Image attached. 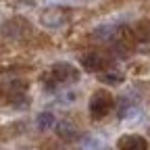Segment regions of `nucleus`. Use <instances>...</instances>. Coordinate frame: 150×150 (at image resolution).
<instances>
[{
  "instance_id": "1",
  "label": "nucleus",
  "mask_w": 150,
  "mask_h": 150,
  "mask_svg": "<svg viewBox=\"0 0 150 150\" xmlns=\"http://www.w3.org/2000/svg\"><path fill=\"white\" fill-rule=\"evenodd\" d=\"M79 79V69L73 67L71 63H59V65H52L48 77H46V90L52 92L59 86H65V83H73Z\"/></svg>"
},
{
  "instance_id": "2",
  "label": "nucleus",
  "mask_w": 150,
  "mask_h": 150,
  "mask_svg": "<svg viewBox=\"0 0 150 150\" xmlns=\"http://www.w3.org/2000/svg\"><path fill=\"white\" fill-rule=\"evenodd\" d=\"M112 106V96L106 90H96L90 98V115L92 119H102L108 115V110Z\"/></svg>"
},
{
  "instance_id": "3",
  "label": "nucleus",
  "mask_w": 150,
  "mask_h": 150,
  "mask_svg": "<svg viewBox=\"0 0 150 150\" xmlns=\"http://www.w3.org/2000/svg\"><path fill=\"white\" fill-rule=\"evenodd\" d=\"M69 19V8L65 6H50L42 13V23L48 27H61Z\"/></svg>"
},
{
  "instance_id": "4",
  "label": "nucleus",
  "mask_w": 150,
  "mask_h": 150,
  "mask_svg": "<svg viewBox=\"0 0 150 150\" xmlns=\"http://www.w3.org/2000/svg\"><path fill=\"white\" fill-rule=\"evenodd\" d=\"M119 150H146V140L140 138V136H127V138H121Z\"/></svg>"
},
{
  "instance_id": "5",
  "label": "nucleus",
  "mask_w": 150,
  "mask_h": 150,
  "mask_svg": "<svg viewBox=\"0 0 150 150\" xmlns=\"http://www.w3.org/2000/svg\"><path fill=\"white\" fill-rule=\"evenodd\" d=\"M54 115L50 110H44V112H40V115H38V119H35V125H38V129H50L52 125H54Z\"/></svg>"
},
{
  "instance_id": "6",
  "label": "nucleus",
  "mask_w": 150,
  "mask_h": 150,
  "mask_svg": "<svg viewBox=\"0 0 150 150\" xmlns=\"http://www.w3.org/2000/svg\"><path fill=\"white\" fill-rule=\"evenodd\" d=\"M98 79L104 83H110V86H117V83H123V75L119 71H108V73H102Z\"/></svg>"
},
{
  "instance_id": "7",
  "label": "nucleus",
  "mask_w": 150,
  "mask_h": 150,
  "mask_svg": "<svg viewBox=\"0 0 150 150\" xmlns=\"http://www.w3.org/2000/svg\"><path fill=\"white\" fill-rule=\"evenodd\" d=\"M59 136H63L65 140H75V138H77V134H75V129H73V125L67 123V121H63V123L59 125Z\"/></svg>"
}]
</instances>
